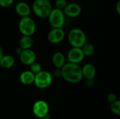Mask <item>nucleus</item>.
I'll return each instance as SVG.
<instances>
[{
  "label": "nucleus",
  "instance_id": "nucleus-20",
  "mask_svg": "<svg viewBox=\"0 0 120 119\" xmlns=\"http://www.w3.org/2000/svg\"><path fill=\"white\" fill-rule=\"evenodd\" d=\"M30 70L34 74L39 73L40 71L42 70V67L41 65L39 62H37V61L34 62L32 64L30 65Z\"/></svg>",
  "mask_w": 120,
  "mask_h": 119
},
{
  "label": "nucleus",
  "instance_id": "nucleus-26",
  "mask_svg": "<svg viewBox=\"0 0 120 119\" xmlns=\"http://www.w3.org/2000/svg\"><path fill=\"white\" fill-rule=\"evenodd\" d=\"M116 11L118 15L120 14V1L119 0L117 3V5H116Z\"/></svg>",
  "mask_w": 120,
  "mask_h": 119
},
{
  "label": "nucleus",
  "instance_id": "nucleus-23",
  "mask_svg": "<svg viewBox=\"0 0 120 119\" xmlns=\"http://www.w3.org/2000/svg\"><path fill=\"white\" fill-rule=\"evenodd\" d=\"M117 100V95L115 93H110L107 96V100L110 103H112V102H115Z\"/></svg>",
  "mask_w": 120,
  "mask_h": 119
},
{
  "label": "nucleus",
  "instance_id": "nucleus-27",
  "mask_svg": "<svg viewBox=\"0 0 120 119\" xmlns=\"http://www.w3.org/2000/svg\"><path fill=\"white\" fill-rule=\"evenodd\" d=\"M22 50V49L18 46V48H16V50H15V53H16V54H17V55H19L21 53Z\"/></svg>",
  "mask_w": 120,
  "mask_h": 119
},
{
  "label": "nucleus",
  "instance_id": "nucleus-19",
  "mask_svg": "<svg viewBox=\"0 0 120 119\" xmlns=\"http://www.w3.org/2000/svg\"><path fill=\"white\" fill-rule=\"evenodd\" d=\"M110 109L113 114L117 116L120 115V101L119 100H115L110 105Z\"/></svg>",
  "mask_w": 120,
  "mask_h": 119
},
{
  "label": "nucleus",
  "instance_id": "nucleus-21",
  "mask_svg": "<svg viewBox=\"0 0 120 119\" xmlns=\"http://www.w3.org/2000/svg\"><path fill=\"white\" fill-rule=\"evenodd\" d=\"M67 4H68L67 0H55L54 2L55 8L60 10H63Z\"/></svg>",
  "mask_w": 120,
  "mask_h": 119
},
{
  "label": "nucleus",
  "instance_id": "nucleus-8",
  "mask_svg": "<svg viewBox=\"0 0 120 119\" xmlns=\"http://www.w3.org/2000/svg\"><path fill=\"white\" fill-rule=\"evenodd\" d=\"M84 58L85 56L82 48L77 47H72L68 50L66 56V59L69 62L75 64H79L84 60Z\"/></svg>",
  "mask_w": 120,
  "mask_h": 119
},
{
  "label": "nucleus",
  "instance_id": "nucleus-13",
  "mask_svg": "<svg viewBox=\"0 0 120 119\" xmlns=\"http://www.w3.org/2000/svg\"><path fill=\"white\" fill-rule=\"evenodd\" d=\"M66 56L60 51L55 52L51 57V62L56 68L60 69L67 62Z\"/></svg>",
  "mask_w": 120,
  "mask_h": 119
},
{
  "label": "nucleus",
  "instance_id": "nucleus-28",
  "mask_svg": "<svg viewBox=\"0 0 120 119\" xmlns=\"http://www.w3.org/2000/svg\"><path fill=\"white\" fill-rule=\"evenodd\" d=\"M4 55V50H3V48L1 47V46H0V59L2 58V56Z\"/></svg>",
  "mask_w": 120,
  "mask_h": 119
},
{
  "label": "nucleus",
  "instance_id": "nucleus-14",
  "mask_svg": "<svg viewBox=\"0 0 120 119\" xmlns=\"http://www.w3.org/2000/svg\"><path fill=\"white\" fill-rule=\"evenodd\" d=\"M82 72L83 78L86 79H94L96 76V69L91 63H86L82 67Z\"/></svg>",
  "mask_w": 120,
  "mask_h": 119
},
{
  "label": "nucleus",
  "instance_id": "nucleus-10",
  "mask_svg": "<svg viewBox=\"0 0 120 119\" xmlns=\"http://www.w3.org/2000/svg\"><path fill=\"white\" fill-rule=\"evenodd\" d=\"M65 16L70 18H76L79 17L82 13V6L75 2H72L66 5L65 8L63 10Z\"/></svg>",
  "mask_w": 120,
  "mask_h": 119
},
{
  "label": "nucleus",
  "instance_id": "nucleus-22",
  "mask_svg": "<svg viewBox=\"0 0 120 119\" xmlns=\"http://www.w3.org/2000/svg\"><path fill=\"white\" fill-rule=\"evenodd\" d=\"M15 0H0V6L2 8H8L14 3Z\"/></svg>",
  "mask_w": 120,
  "mask_h": 119
},
{
  "label": "nucleus",
  "instance_id": "nucleus-18",
  "mask_svg": "<svg viewBox=\"0 0 120 119\" xmlns=\"http://www.w3.org/2000/svg\"><path fill=\"white\" fill-rule=\"evenodd\" d=\"M85 57H91L95 53L94 46L90 42H86L81 48Z\"/></svg>",
  "mask_w": 120,
  "mask_h": 119
},
{
  "label": "nucleus",
  "instance_id": "nucleus-12",
  "mask_svg": "<svg viewBox=\"0 0 120 119\" xmlns=\"http://www.w3.org/2000/svg\"><path fill=\"white\" fill-rule=\"evenodd\" d=\"M15 13L21 18L30 16L32 12L31 6L25 1H19L17 3L15 6Z\"/></svg>",
  "mask_w": 120,
  "mask_h": 119
},
{
  "label": "nucleus",
  "instance_id": "nucleus-11",
  "mask_svg": "<svg viewBox=\"0 0 120 119\" xmlns=\"http://www.w3.org/2000/svg\"><path fill=\"white\" fill-rule=\"evenodd\" d=\"M19 58L20 62L27 66H30L37 60V55L35 52L31 48L22 50L21 53L19 55Z\"/></svg>",
  "mask_w": 120,
  "mask_h": 119
},
{
  "label": "nucleus",
  "instance_id": "nucleus-25",
  "mask_svg": "<svg viewBox=\"0 0 120 119\" xmlns=\"http://www.w3.org/2000/svg\"><path fill=\"white\" fill-rule=\"evenodd\" d=\"M86 85L89 87H92L94 85V79H86Z\"/></svg>",
  "mask_w": 120,
  "mask_h": 119
},
{
  "label": "nucleus",
  "instance_id": "nucleus-7",
  "mask_svg": "<svg viewBox=\"0 0 120 119\" xmlns=\"http://www.w3.org/2000/svg\"><path fill=\"white\" fill-rule=\"evenodd\" d=\"M32 112L36 117L40 119L47 116L49 114L48 103L44 100H38L35 102L32 107Z\"/></svg>",
  "mask_w": 120,
  "mask_h": 119
},
{
  "label": "nucleus",
  "instance_id": "nucleus-1",
  "mask_svg": "<svg viewBox=\"0 0 120 119\" xmlns=\"http://www.w3.org/2000/svg\"><path fill=\"white\" fill-rule=\"evenodd\" d=\"M61 76L63 79L70 83H78L82 79V67L79 64L66 62L61 68Z\"/></svg>",
  "mask_w": 120,
  "mask_h": 119
},
{
  "label": "nucleus",
  "instance_id": "nucleus-15",
  "mask_svg": "<svg viewBox=\"0 0 120 119\" xmlns=\"http://www.w3.org/2000/svg\"><path fill=\"white\" fill-rule=\"evenodd\" d=\"M35 74H33L30 70H25L22 72L19 76L20 83L25 86H29L34 83Z\"/></svg>",
  "mask_w": 120,
  "mask_h": 119
},
{
  "label": "nucleus",
  "instance_id": "nucleus-4",
  "mask_svg": "<svg viewBox=\"0 0 120 119\" xmlns=\"http://www.w3.org/2000/svg\"><path fill=\"white\" fill-rule=\"evenodd\" d=\"M18 29L22 35L32 36L37 30V25L30 16L22 17L18 22Z\"/></svg>",
  "mask_w": 120,
  "mask_h": 119
},
{
  "label": "nucleus",
  "instance_id": "nucleus-16",
  "mask_svg": "<svg viewBox=\"0 0 120 119\" xmlns=\"http://www.w3.org/2000/svg\"><path fill=\"white\" fill-rule=\"evenodd\" d=\"M15 62V58L11 55H4L0 59V67L8 69L14 66Z\"/></svg>",
  "mask_w": 120,
  "mask_h": 119
},
{
  "label": "nucleus",
  "instance_id": "nucleus-24",
  "mask_svg": "<svg viewBox=\"0 0 120 119\" xmlns=\"http://www.w3.org/2000/svg\"><path fill=\"white\" fill-rule=\"evenodd\" d=\"M53 77L55 76V77H58V76H61V71H60V69H58V68H56V69L53 70V73L51 74Z\"/></svg>",
  "mask_w": 120,
  "mask_h": 119
},
{
  "label": "nucleus",
  "instance_id": "nucleus-9",
  "mask_svg": "<svg viewBox=\"0 0 120 119\" xmlns=\"http://www.w3.org/2000/svg\"><path fill=\"white\" fill-rule=\"evenodd\" d=\"M65 37V32L63 28H53L47 34L48 41L53 44L62 42Z\"/></svg>",
  "mask_w": 120,
  "mask_h": 119
},
{
  "label": "nucleus",
  "instance_id": "nucleus-2",
  "mask_svg": "<svg viewBox=\"0 0 120 119\" xmlns=\"http://www.w3.org/2000/svg\"><path fill=\"white\" fill-rule=\"evenodd\" d=\"M52 8L53 6L49 0H34L31 7L34 15L43 19L48 18Z\"/></svg>",
  "mask_w": 120,
  "mask_h": 119
},
{
  "label": "nucleus",
  "instance_id": "nucleus-5",
  "mask_svg": "<svg viewBox=\"0 0 120 119\" xmlns=\"http://www.w3.org/2000/svg\"><path fill=\"white\" fill-rule=\"evenodd\" d=\"M47 18L53 28H63L65 23L66 16L63 10L54 8H52Z\"/></svg>",
  "mask_w": 120,
  "mask_h": 119
},
{
  "label": "nucleus",
  "instance_id": "nucleus-17",
  "mask_svg": "<svg viewBox=\"0 0 120 119\" xmlns=\"http://www.w3.org/2000/svg\"><path fill=\"white\" fill-rule=\"evenodd\" d=\"M34 43L33 39L32 36H25L22 35L19 40V47L22 50L30 49Z\"/></svg>",
  "mask_w": 120,
  "mask_h": 119
},
{
  "label": "nucleus",
  "instance_id": "nucleus-29",
  "mask_svg": "<svg viewBox=\"0 0 120 119\" xmlns=\"http://www.w3.org/2000/svg\"><path fill=\"white\" fill-rule=\"evenodd\" d=\"M51 119L49 116H46V117H44V118H42V119Z\"/></svg>",
  "mask_w": 120,
  "mask_h": 119
},
{
  "label": "nucleus",
  "instance_id": "nucleus-3",
  "mask_svg": "<svg viewBox=\"0 0 120 119\" xmlns=\"http://www.w3.org/2000/svg\"><path fill=\"white\" fill-rule=\"evenodd\" d=\"M68 40L72 47L82 48L87 41V36L82 29L73 28L68 32Z\"/></svg>",
  "mask_w": 120,
  "mask_h": 119
},
{
  "label": "nucleus",
  "instance_id": "nucleus-6",
  "mask_svg": "<svg viewBox=\"0 0 120 119\" xmlns=\"http://www.w3.org/2000/svg\"><path fill=\"white\" fill-rule=\"evenodd\" d=\"M53 82V76L49 72L41 70L34 76V85L40 89L49 88Z\"/></svg>",
  "mask_w": 120,
  "mask_h": 119
}]
</instances>
